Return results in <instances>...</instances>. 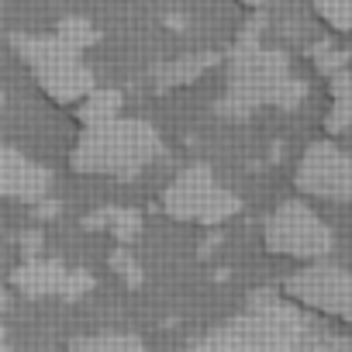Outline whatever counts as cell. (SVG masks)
Returning <instances> with one entry per match:
<instances>
[{
  "mask_svg": "<svg viewBox=\"0 0 352 352\" xmlns=\"http://www.w3.org/2000/svg\"><path fill=\"white\" fill-rule=\"evenodd\" d=\"M162 152V138L148 121L138 118H107L97 124H80V135L69 148V169L94 180H131Z\"/></svg>",
  "mask_w": 352,
  "mask_h": 352,
  "instance_id": "1",
  "label": "cell"
},
{
  "mask_svg": "<svg viewBox=\"0 0 352 352\" xmlns=\"http://www.w3.org/2000/svg\"><path fill=\"white\" fill-rule=\"evenodd\" d=\"M263 249L276 259H294V263H318L324 256H331L335 249V232L328 228V221L307 204V197L300 201H283L276 204L266 221H263Z\"/></svg>",
  "mask_w": 352,
  "mask_h": 352,
  "instance_id": "2",
  "label": "cell"
},
{
  "mask_svg": "<svg viewBox=\"0 0 352 352\" xmlns=\"http://www.w3.org/2000/svg\"><path fill=\"white\" fill-rule=\"evenodd\" d=\"M159 208L166 218L180 221V225L211 228V225H221L232 214H239L242 201L214 180V173L208 166H190L162 187Z\"/></svg>",
  "mask_w": 352,
  "mask_h": 352,
  "instance_id": "3",
  "label": "cell"
},
{
  "mask_svg": "<svg viewBox=\"0 0 352 352\" xmlns=\"http://www.w3.org/2000/svg\"><path fill=\"white\" fill-rule=\"evenodd\" d=\"M25 69L32 73L42 97L56 107H80L94 94V73L80 63L76 49L63 38H32L25 49Z\"/></svg>",
  "mask_w": 352,
  "mask_h": 352,
  "instance_id": "4",
  "label": "cell"
},
{
  "mask_svg": "<svg viewBox=\"0 0 352 352\" xmlns=\"http://www.w3.org/2000/svg\"><path fill=\"white\" fill-rule=\"evenodd\" d=\"M280 297L314 318L352 324V273L324 263H304L280 283Z\"/></svg>",
  "mask_w": 352,
  "mask_h": 352,
  "instance_id": "5",
  "label": "cell"
},
{
  "mask_svg": "<svg viewBox=\"0 0 352 352\" xmlns=\"http://www.w3.org/2000/svg\"><path fill=\"white\" fill-rule=\"evenodd\" d=\"M294 190L307 201H352V155L335 142H314L294 166Z\"/></svg>",
  "mask_w": 352,
  "mask_h": 352,
  "instance_id": "6",
  "label": "cell"
},
{
  "mask_svg": "<svg viewBox=\"0 0 352 352\" xmlns=\"http://www.w3.org/2000/svg\"><path fill=\"white\" fill-rule=\"evenodd\" d=\"M45 190H49V169H42L35 159L8 145L0 155V194L8 201H38Z\"/></svg>",
  "mask_w": 352,
  "mask_h": 352,
  "instance_id": "7",
  "label": "cell"
},
{
  "mask_svg": "<svg viewBox=\"0 0 352 352\" xmlns=\"http://www.w3.org/2000/svg\"><path fill=\"white\" fill-rule=\"evenodd\" d=\"M324 131L328 135H349L352 131V76H342L324 107Z\"/></svg>",
  "mask_w": 352,
  "mask_h": 352,
  "instance_id": "8",
  "label": "cell"
},
{
  "mask_svg": "<svg viewBox=\"0 0 352 352\" xmlns=\"http://www.w3.org/2000/svg\"><path fill=\"white\" fill-rule=\"evenodd\" d=\"M66 352H145L135 335L121 331H100V335H80L66 345Z\"/></svg>",
  "mask_w": 352,
  "mask_h": 352,
  "instance_id": "9",
  "label": "cell"
},
{
  "mask_svg": "<svg viewBox=\"0 0 352 352\" xmlns=\"http://www.w3.org/2000/svg\"><path fill=\"white\" fill-rule=\"evenodd\" d=\"M118 107H121V97H118L114 90H94L80 107H73V118H76L80 124H97V121L114 118Z\"/></svg>",
  "mask_w": 352,
  "mask_h": 352,
  "instance_id": "10",
  "label": "cell"
},
{
  "mask_svg": "<svg viewBox=\"0 0 352 352\" xmlns=\"http://www.w3.org/2000/svg\"><path fill=\"white\" fill-rule=\"evenodd\" d=\"M311 8L331 32H352V0H311Z\"/></svg>",
  "mask_w": 352,
  "mask_h": 352,
  "instance_id": "11",
  "label": "cell"
},
{
  "mask_svg": "<svg viewBox=\"0 0 352 352\" xmlns=\"http://www.w3.org/2000/svg\"><path fill=\"white\" fill-rule=\"evenodd\" d=\"M245 4H263V0H245Z\"/></svg>",
  "mask_w": 352,
  "mask_h": 352,
  "instance_id": "12",
  "label": "cell"
}]
</instances>
